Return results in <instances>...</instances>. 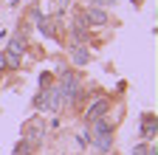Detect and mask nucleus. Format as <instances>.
I'll return each instance as SVG.
<instances>
[{
  "label": "nucleus",
  "mask_w": 158,
  "mask_h": 155,
  "mask_svg": "<svg viewBox=\"0 0 158 155\" xmlns=\"http://www.w3.org/2000/svg\"><path fill=\"white\" fill-rule=\"evenodd\" d=\"M34 104L43 110V113H56L59 104H62V99H59V90H56V88H43V90H40V96L34 99Z\"/></svg>",
  "instance_id": "obj_1"
},
{
  "label": "nucleus",
  "mask_w": 158,
  "mask_h": 155,
  "mask_svg": "<svg viewBox=\"0 0 158 155\" xmlns=\"http://www.w3.org/2000/svg\"><path fill=\"white\" fill-rule=\"evenodd\" d=\"M56 90H59V99H62V102H73L76 96H79V82H76V76H73L71 71H65V73H62V85H59Z\"/></svg>",
  "instance_id": "obj_2"
},
{
  "label": "nucleus",
  "mask_w": 158,
  "mask_h": 155,
  "mask_svg": "<svg viewBox=\"0 0 158 155\" xmlns=\"http://www.w3.org/2000/svg\"><path fill=\"white\" fill-rule=\"evenodd\" d=\"M110 110V99H105V96H99V99L88 107V121H96V119H105Z\"/></svg>",
  "instance_id": "obj_3"
},
{
  "label": "nucleus",
  "mask_w": 158,
  "mask_h": 155,
  "mask_svg": "<svg viewBox=\"0 0 158 155\" xmlns=\"http://www.w3.org/2000/svg\"><path fill=\"white\" fill-rule=\"evenodd\" d=\"M141 135H144V138H155V116L152 113L141 116Z\"/></svg>",
  "instance_id": "obj_4"
},
{
  "label": "nucleus",
  "mask_w": 158,
  "mask_h": 155,
  "mask_svg": "<svg viewBox=\"0 0 158 155\" xmlns=\"http://www.w3.org/2000/svg\"><path fill=\"white\" fill-rule=\"evenodd\" d=\"M85 23H88V26H105V23H107V14H105L102 9H90V11L85 14Z\"/></svg>",
  "instance_id": "obj_5"
},
{
  "label": "nucleus",
  "mask_w": 158,
  "mask_h": 155,
  "mask_svg": "<svg viewBox=\"0 0 158 155\" xmlns=\"http://www.w3.org/2000/svg\"><path fill=\"white\" fill-rule=\"evenodd\" d=\"M93 144H96V149L107 152V149L113 147V135H110V133H93Z\"/></svg>",
  "instance_id": "obj_6"
},
{
  "label": "nucleus",
  "mask_w": 158,
  "mask_h": 155,
  "mask_svg": "<svg viewBox=\"0 0 158 155\" xmlns=\"http://www.w3.org/2000/svg\"><path fill=\"white\" fill-rule=\"evenodd\" d=\"M26 48H28V45H26V37H23V34H17V37H14V40L9 43V51H11V54H17V56H20V54H23Z\"/></svg>",
  "instance_id": "obj_7"
},
{
  "label": "nucleus",
  "mask_w": 158,
  "mask_h": 155,
  "mask_svg": "<svg viewBox=\"0 0 158 155\" xmlns=\"http://www.w3.org/2000/svg\"><path fill=\"white\" fill-rule=\"evenodd\" d=\"M0 56H3V68H6V65H9V71H17V68H20V56H17V54H11V51H3Z\"/></svg>",
  "instance_id": "obj_8"
},
{
  "label": "nucleus",
  "mask_w": 158,
  "mask_h": 155,
  "mask_svg": "<svg viewBox=\"0 0 158 155\" xmlns=\"http://www.w3.org/2000/svg\"><path fill=\"white\" fill-rule=\"evenodd\" d=\"M88 59H90V54H88L82 45H76V48H73V62H76V65H85Z\"/></svg>",
  "instance_id": "obj_9"
},
{
  "label": "nucleus",
  "mask_w": 158,
  "mask_h": 155,
  "mask_svg": "<svg viewBox=\"0 0 158 155\" xmlns=\"http://www.w3.org/2000/svg\"><path fill=\"white\" fill-rule=\"evenodd\" d=\"M11 155H31V141H28V138L17 141V147H14V152H11Z\"/></svg>",
  "instance_id": "obj_10"
},
{
  "label": "nucleus",
  "mask_w": 158,
  "mask_h": 155,
  "mask_svg": "<svg viewBox=\"0 0 158 155\" xmlns=\"http://www.w3.org/2000/svg\"><path fill=\"white\" fill-rule=\"evenodd\" d=\"M37 23H40L37 28H40V31H43L45 37H51V34H54V23L48 20V17H40V20H37Z\"/></svg>",
  "instance_id": "obj_11"
},
{
  "label": "nucleus",
  "mask_w": 158,
  "mask_h": 155,
  "mask_svg": "<svg viewBox=\"0 0 158 155\" xmlns=\"http://www.w3.org/2000/svg\"><path fill=\"white\" fill-rule=\"evenodd\" d=\"M133 152H135V155H147V147H144V144H138V147H135Z\"/></svg>",
  "instance_id": "obj_12"
},
{
  "label": "nucleus",
  "mask_w": 158,
  "mask_h": 155,
  "mask_svg": "<svg viewBox=\"0 0 158 155\" xmlns=\"http://www.w3.org/2000/svg\"><path fill=\"white\" fill-rule=\"evenodd\" d=\"M93 3H99V6H102V3H110V0H93Z\"/></svg>",
  "instance_id": "obj_13"
},
{
  "label": "nucleus",
  "mask_w": 158,
  "mask_h": 155,
  "mask_svg": "<svg viewBox=\"0 0 158 155\" xmlns=\"http://www.w3.org/2000/svg\"><path fill=\"white\" fill-rule=\"evenodd\" d=\"M133 6H141V0H133Z\"/></svg>",
  "instance_id": "obj_14"
}]
</instances>
